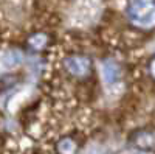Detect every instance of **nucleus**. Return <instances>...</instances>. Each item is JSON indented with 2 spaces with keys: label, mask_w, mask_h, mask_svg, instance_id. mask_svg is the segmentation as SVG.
<instances>
[{
  "label": "nucleus",
  "mask_w": 155,
  "mask_h": 154,
  "mask_svg": "<svg viewBox=\"0 0 155 154\" xmlns=\"http://www.w3.org/2000/svg\"><path fill=\"white\" fill-rule=\"evenodd\" d=\"M127 17L140 30H153L155 0H130L127 6Z\"/></svg>",
  "instance_id": "obj_1"
},
{
  "label": "nucleus",
  "mask_w": 155,
  "mask_h": 154,
  "mask_svg": "<svg viewBox=\"0 0 155 154\" xmlns=\"http://www.w3.org/2000/svg\"><path fill=\"white\" fill-rule=\"evenodd\" d=\"M64 67L74 78H85L92 70V61L84 55H71L64 61Z\"/></svg>",
  "instance_id": "obj_2"
},
{
  "label": "nucleus",
  "mask_w": 155,
  "mask_h": 154,
  "mask_svg": "<svg viewBox=\"0 0 155 154\" xmlns=\"http://www.w3.org/2000/svg\"><path fill=\"white\" fill-rule=\"evenodd\" d=\"M134 143L140 149H155V131H141L135 134Z\"/></svg>",
  "instance_id": "obj_3"
},
{
  "label": "nucleus",
  "mask_w": 155,
  "mask_h": 154,
  "mask_svg": "<svg viewBox=\"0 0 155 154\" xmlns=\"http://www.w3.org/2000/svg\"><path fill=\"white\" fill-rule=\"evenodd\" d=\"M120 75H121L120 64H116L115 61H110V59L104 62V66H102V76H104L106 83L112 84L115 81H118Z\"/></svg>",
  "instance_id": "obj_4"
},
{
  "label": "nucleus",
  "mask_w": 155,
  "mask_h": 154,
  "mask_svg": "<svg viewBox=\"0 0 155 154\" xmlns=\"http://www.w3.org/2000/svg\"><path fill=\"white\" fill-rule=\"evenodd\" d=\"M48 44V36L45 33H34L28 37V47L33 51H42Z\"/></svg>",
  "instance_id": "obj_5"
},
{
  "label": "nucleus",
  "mask_w": 155,
  "mask_h": 154,
  "mask_svg": "<svg viewBox=\"0 0 155 154\" xmlns=\"http://www.w3.org/2000/svg\"><path fill=\"white\" fill-rule=\"evenodd\" d=\"M56 151L59 154H76L78 143H76V140H73L71 137H64V139H61L58 142Z\"/></svg>",
  "instance_id": "obj_6"
},
{
  "label": "nucleus",
  "mask_w": 155,
  "mask_h": 154,
  "mask_svg": "<svg viewBox=\"0 0 155 154\" xmlns=\"http://www.w3.org/2000/svg\"><path fill=\"white\" fill-rule=\"evenodd\" d=\"M22 62V53L19 50H9L3 55V67L9 69V67H16Z\"/></svg>",
  "instance_id": "obj_7"
},
{
  "label": "nucleus",
  "mask_w": 155,
  "mask_h": 154,
  "mask_svg": "<svg viewBox=\"0 0 155 154\" xmlns=\"http://www.w3.org/2000/svg\"><path fill=\"white\" fill-rule=\"evenodd\" d=\"M149 73H150V76L152 78H155V58L150 61V64H149Z\"/></svg>",
  "instance_id": "obj_8"
}]
</instances>
